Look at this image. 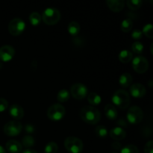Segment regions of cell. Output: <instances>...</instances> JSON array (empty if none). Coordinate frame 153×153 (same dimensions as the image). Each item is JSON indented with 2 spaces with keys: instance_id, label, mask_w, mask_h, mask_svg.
I'll list each match as a JSON object with an SVG mask.
<instances>
[{
  "instance_id": "cb8c5ba5",
  "label": "cell",
  "mask_w": 153,
  "mask_h": 153,
  "mask_svg": "<svg viewBox=\"0 0 153 153\" xmlns=\"http://www.w3.org/2000/svg\"><path fill=\"white\" fill-rule=\"evenodd\" d=\"M41 15L38 12H32L29 16V22L34 26H37L40 23Z\"/></svg>"
},
{
  "instance_id": "7c38bea8",
  "label": "cell",
  "mask_w": 153,
  "mask_h": 153,
  "mask_svg": "<svg viewBox=\"0 0 153 153\" xmlns=\"http://www.w3.org/2000/svg\"><path fill=\"white\" fill-rule=\"evenodd\" d=\"M130 94L134 98H142L146 94V88L140 83L132 84L130 86Z\"/></svg>"
},
{
  "instance_id": "5bb4252c",
  "label": "cell",
  "mask_w": 153,
  "mask_h": 153,
  "mask_svg": "<svg viewBox=\"0 0 153 153\" xmlns=\"http://www.w3.org/2000/svg\"><path fill=\"white\" fill-rule=\"evenodd\" d=\"M106 4L113 12L121 11L125 7V1L123 0H108Z\"/></svg>"
},
{
  "instance_id": "d4e9b609",
  "label": "cell",
  "mask_w": 153,
  "mask_h": 153,
  "mask_svg": "<svg viewBox=\"0 0 153 153\" xmlns=\"http://www.w3.org/2000/svg\"><path fill=\"white\" fill-rule=\"evenodd\" d=\"M35 145V140L31 135H26L22 138V146H24L27 149H30Z\"/></svg>"
},
{
  "instance_id": "52a82bcc",
  "label": "cell",
  "mask_w": 153,
  "mask_h": 153,
  "mask_svg": "<svg viewBox=\"0 0 153 153\" xmlns=\"http://www.w3.org/2000/svg\"><path fill=\"white\" fill-rule=\"evenodd\" d=\"M25 28V23L20 18H14L12 19L8 25V31L11 35H20Z\"/></svg>"
},
{
  "instance_id": "e0dca14e",
  "label": "cell",
  "mask_w": 153,
  "mask_h": 153,
  "mask_svg": "<svg viewBox=\"0 0 153 153\" xmlns=\"http://www.w3.org/2000/svg\"><path fill=\"white\" fill-rule=\"evenodd\" d=\"M105 114L106 117L110 120H114L117 118L118 112L116 107L111 104L106 105L104 109Z\"/></svg>"
},
{
  "instance_id": "e575fe53",
  "label": "cell",
  "mask_w": 153,
  "mask_h": 153,
  "mask_svg": "<svg viewBox=\"0 0 153 153\" xmlns=\"http://www.w3.org/2000/svg\"><path fill=\"white\" fill-rule=\"evenodd\" d=\"M25 130L28 134H32L35 131V128H34V126L31 124H27L25 126Z\"/></svg>"
},
{
  "instance_id": "f1b7e54d",
  "label": "cell",
  "mask_w": 153,
  "mask_h": 153,
  "mask_svg": "<svg viewBox=\"0 0 153 153\" xmlns=\"http://www.w3.org/2000/svg\"><path fill=\"white\" fill-rule=\"evenodd\" d=\"M120 153H139V150L135 145L128 144L121 149Z\"/></svg>"
},
{
  "instance_id": "836d02e7",
  "label": "cell",
  "mask_w": 153,
  "mask_h": 153,
  "mask_svg": "<svg viewBox=\"0 0 153 153\" xmlns=\"http://www.w3.org/2000/svg\"><path fill=\"white\" fill-rule=\"evenodd\" d=\"M131 37L134 40H140V38H142L143 37V33L142 31H140V29H135L133 31L132 34H131Z\"/></svg>"
},
{
  "instance_id": "4dcf8cb0",
  "label": "cell",
  "mask_w": 153,
  "mask_h": 153,
  "mask_svg": "<svg viewBox=\"0 0 153 153\" xmlns=\"http://www.w3.org/2000/svg\"><path fill=\"white\" fill-rule=\"evenodd\" d=\"M142 33H143V34H144L146 37L152 39L153 37V27L152 24H146V25L143 27Z\"/></svg>"
},
{
  "instance_id": "ffe728a7",
  "label": "cell",
  "mask_w": 153,
  "mask_h": 153,
  "mask_svg": "<svg viewBox=\"0 0 153 153\" xmlns=\"http://www.w3.org/2000/svg\"><path fill=\"white\" fill-rule=\"evenodd\" d=\"M67 30H68V32L70 35L77 36L79 33L80 32L81 26L79 22H76V21H73V22H70L69 23Z\"/></svg>"
},
{
  "instance_id": "83f0119b",
  "label": "cell",
  "mask_w": 153,
  "mask_h": 153,
  "mask_svg": "<svg viewBox=\"0 0 153 153\" xmlns=\"http://www.w3.org/2000/svg\"><path fill=\"white\" fill-rule=\"evenodd\" d=\"M126 4L129 9L132 10H137L141 7L142 1L140 0H128Z\"/></svg>"
},
{
  "instance_id": "ac0fdd59",
  "label": "cell",
  "mask_w": 153,
  "mask_h": 153,
  "mask_svg": "<svg viewBox=\"0 0 153 153\" xmlns=\"http://www.w3.org/2000/svg\"><path fill=\"white\" fill-rule=\"evenodd\" d=\"M132 76L130 73H124L120 76L119 84L123 88H128L132 85Z\"/></svg>"
},
{
  "instance_id": "d6a6232c",
  "label": "cell",
  "mask_w": 153,
  "mask_h": 153,
  "mask_svg": "<svg viewBox=\"0 0 153 153\" xmlns=\"http://www.w3.org/2000/svg\"><path fill=\"white\" fill-rule=\"evenodd\" d=\"M8 107V102L4 98H0V112H3Z\"/></svg>"
},
{
  "instance_id": "2e32d148",
  "label": "cell",
  "mask_w": 153,
  "mask_h": 153,
  "mask_svg": "<svg viewBox=\"0 0 153 153\" xmlns=\"http://www.w3.org/2000/svg\"><path fill=\"white\" fill-rule=\"evenodd\" d=\"M110 136L115 140H123L126 136V131L121 127H115L110 131Z\"/></svg>"
},
{
  "instance_id": "4fadbf2b",
  "label": "cell",
  "mask_w": 153,
  "mask_h": 153,
  "mask_svg": "<svg viewBox=\"0 0 153 153\" xmlns=\"http://www.w3.org/2000/svg\"><path fill=\"white\" fill-rule=\"evenodd\" d=\"M9 114L13 119L18 120L23 117L24 110L19 105H12L9 108Z\"/></svg>"
},
{
  "instance_id": "277c9868",
  "label": "cell",
  "mask_w": 153,
  "mask_h": 153,
  "mask_svg": "<svg viewBox=\"0 0 153 153\" xmlns=\"http://www.w3.org/2000/svg\"><path fill=\"white\" fill-rule=\"evenodd\" d=\"M64 146L69 152L81 153L83 150L84 145L82 140L79 137L70 136L64 140Z\"/></svg>"
},
{
  "instance_id": "8992f818",
  "label": "cell",
  "mask_w": 153,
  "mask_h": 153,
  "mask_svg": "<svg viewBox=\"0 0 153 153\" xmlns=\"http://www.w3.org/2000/svg\"><path fill=\"white\" fill-rule=\"evenodd\" d=\"M126 117L131 124H138L143 120V112L138 106H132L128 110Z\"/></svg>"
},
{
  "instance_id": "8d00e7d4",
  "label": "cell",
  "mask_w": 153,
  "mask_h": 153,
  "mask_svg": "<svg viewBox=\"0 0 153 153\" xmlns=\"http://www.w3.org/2000/svg\"><path fill=\"white\" fill-rule=\"evenodd\" d=\"M22 153H37L35 150L32 149H26L23 151Z\"/></svg>"
},
{
  "instance_id": "603a6c76",
  "label": "cell",
  "mask_w": 153,
  "mask_h": 153,
  "mask_svg": "<svg viewBox=\"0 0 153 153\" xmlns=\"http://www.w3.org/2000/svg\"><path fill=\"white\" fill-rule=\"evenodd\" d=\"M133 28V22L131 19L128 18V19H125L124 20H123L122 23H121L120 28L122 30V31L123 32L127 33L129 32Z\"/></svg>"
},
{
  "instance_id": "8fae6325",
  "label": "cell",
  "mask_w": 153,
  "mask_h": 153,
  "mask_svg": "<svg viewBox=\"0 0 153 153\" xmlns=\"http://www.w3.org/2000/svg\"><path fill=\"white\" fill-rule=\"evenodd\" d=\"M15 55L14 48L10 45H4L0 48V60L4 62L11 61Z\"/></svg>"
},
{
  "instance_id": "30bf717a",
  "label": "cell",
  "mask_w": 153,
  "mask_h": 153,
  "mask_svg": "<svg viewBox=\"0 0 153 153\" xmlns=\"http://www.w3.org/2000/svg\"><path fill=\"white\" fill-rule=\"evenodd\" d=\"M132 67L137 73H145L149 69V61L145 57L138 55L132 60Z\"/></svg>"
},
{
  "instance_id": "484cf974",
  "label": "cell",
  "mask_w": 153,
  "mask_h": 153,
  "mask_svg": "<svg viewBox=\"0 0 153 153\" xmlns=\"http://www.w3.org/2000/svg\"><path fill=\"white\" fill-rule=\"evenodd\" d=\"M95 133L97 134V136L100 138H105V137H107L108 135V129L106 127H105L104 126L100 125L97 126L95 128Z\"/></svg>"
},
{
  "instance_id": "f35d334b",
  "label": "cell",
  "mask_w": 153,
  "mask_h": 153,
  "mask_svg": "<svg viewBox=\"0 0 153 153\" xmlns=\"http://www.w3.org/2000/svg\"><path fill=\"white\" fill-rule=\"evenodd\" d=\"M111 153H117V152H111Z\"/></svg>"
},
{
  "instance_id": "7a4b0ae2",
  "label": "cell",
  "mask_w": 153,
  "mask_h": 153,
  "mask_svg": "<svg viewBox=\"0 0 153 153\" xmlns=\"http://www.w3.org/2000/svg\"><path fill=\"white\" fill-rule=\"evenodd\" d=\"M114 104L120 109H126L130 104V96L125 90H117L111 98Z\"/></svg>"
},
{
  "instance_id": "74e56055",
  "label": "cell",
  "mask_w": 153,
  "mask_h": 153,
  "mask_svg": "<svg viewBox=\"0 0 153 153\" xmlns=\"http://www.w3.org/2000/svg\"><path fill=\"white\" fill-rule=\"evenodd\" d=\"M0 153H6L5 149H4L1 146H0Z\"/></svg>"
},
{
  "instance_id": "d590c367",
  "label": "cell",
  "mask_w": 153,
  "mask_h": 153,
  "mask_svg": "<svg viewBox=\"0 0 153 153\" xmlns=\"http://www.w3.org/2000/svg\"><path fill=\"white\" fill-rule=\"evenodd\" d=\"M112 147H113L114 149H120L121 145L119 142H114V143H112Z\"/></svg>"
},
{
  "instance_id": "7402d4cb",
  "label": "cell",
  "mask_w": 153,
  "mask_h": 153,
  "mask_svg": "<svg viewBox=\"0 0 153 153\" xmlns=\"http://www.w3.org/2000/svg\"><path fill=\"white\" fill-rule=\"evenodd\" d=\"M70 94L67 89H62L58 91L57 94V100L60 102H66L70 100Z\"/></svg>"
},
{
  "instance_id": "1f68e13d",
  "label": "cell",
  "mask_w": 153,
  "mask_h": 153,
  "mask_svg": "<svg viewBox=\"0 0 153 153\" xmlns=\"http://www.w3.org/2000/svg\"><path fill=\"white\" fill-rule=\"evenodd\" d=\"M144 153H153V141L149 140L144 146Z\"/></svg>"
},
{
  "instance_id": "3957f363",
  "label": "cell",
  "mask_w": 153,
  "mask_h": 153,
  "mask_svg": "<svg viewBox=\"0 0 153 153\" xmlns=\"http://www.w3.org/2000/svg\"><path fill=\"white\" fill-rule=\"evenodd\" d=\"M41 18L46 25H53L58 23L61 19V13L55 7H48L44 10Z\"/></svg>"
},
{
  "instance_id": "44dd1931",
  "label": "cell",
  "mask_w": 153,
  "mask_h": 153,
  "mask_svg": "<svg viewBox=\"0 0 153 153\" xmlns=\"http://www.w3.org/2000/svg\"><path fill=\"white\" fill-rule=\"evenodd\" d=\"M88 101L93 106L98 105L101 103L102 98L99 94L96 93H91L88 95Z\"/></svg>"
},
{
  "instance_id": "5b68a950",
  "label": "cell",
  "mask_w": 153,
  "mask_h": 153,
  "mask_svg": "<svg viewBox=\"0 0 153 153\" xmlns=\"http://www.w3.org/2000/svg\"><path fill=\"white\" fill-rule=\"evenodd\" d=\"M65 108L59 103L52 105L47 110L48 117L52 121L61 120L65 116Z\"/></svg>"
},
{
  "instance_id": "ba28073f",
  "label": "cell",
  "mask_w": 153,
  "mask_h": 153,
  "mask_svg": "<svg viewBox=\"0 0 153 153\" xmlns=\"http://www.w3.org/2000/svg\"><path fill=\"white\" fill-rule=\"evenodd\" d=\"M22 128V126L19 121L11 120L7 122L4 125L3 130H4V133L6 135L10 136V137H14V136H16L19 134H20Z\"/></svg>"
},
{
  "instance_id": "9c48e42d",
  "label": "cell",
  "mask_w": 153,
  "mask_h": 153,
  "mask_svg": "<svg viewBox=\"0 0 153 153\" xmlns=\"http://www.w3.org/2000/svg\"><path fill=\"white\" fill-rule=\"evenodd\" d=\"M70 94L73 98L76 100H83L88 96V89L84 84L76 83L72 85L70 88Z\"/></svg>"
},
{
  "instance_id": "f546056e",
  "label": "cell",
  "mask_w": 153,
  "mask_h": 153,
  "mask_svg": "<svg viewBox=\"0 0 153 153\" xmlns=\"http://www.w3.org/2000/svg\"><path fill=\"white\" fill-rule=\"evenodd\" d=\"M143 44L140 41H136L131 46V49H132L133 52L137 55H140L143 52Z\"/></svg>"
},
{
  "instance_id": "6da1fadb",
  "label": "cell",
  "mask_w": 153,
  "mask_h": 153,
  "mask_svg": "<svg viewBox=\"0 0 153 153\" xmlns=\"http://www.w3.org/2000/svg\"><path fill=\"white\" fill-rule=\"evenodd\" d=\"M79 114L82 120L91 125L98 123L101 118L100 111L94 106H85L80 110Z\"/></svg>"
},
{
  "instance_id": "9a60e30c",
  "label": "cell",
  "mask_w": 153,
  "mask_h": 153,
  "mask_svg": "<svg viewBox=\"0 0 153 153\" xmlns=\"http://www.w3.org/2000/svg\"><path fill=\"white\" fill-rule=\"evenodd\" d=\"M6 149L10 153H19L22 149V146L16 140H10L6 143Z\"/></svg>"
},
{
  "instance_id": "4316f807",
  "label": "cell",
  "mask_w": 153,
  "mask_h": 153,
  "mask_svg": "<svg viewBox=\"0 0 153 153\" xmlns=\"http://www.w3.org/2000/svg\"><path fill=\"white\" fill-rule=\"evenodd\" d=\"M58 149V146L55 142L51 141L46 143L44 147L45 153H56Z\"/></svg>"
},
{
  "instance_id": "d6986e66",
  "label": "cell",
  "mask_w": 153,
  "mask_h": 153,
  "mask_svg": "<svg viewBox=\"0 0 153 153\" xmlns=\"http://www.w3.org/2000/svg\"><path fill=\"white\" fill-rule=\"evenodd\" d=\"M118 58L120 62L123 63V64H127L132 60L133 54L131 51L126 49V50H123L120 52Z\"/></svg>"
}]
</instances>
